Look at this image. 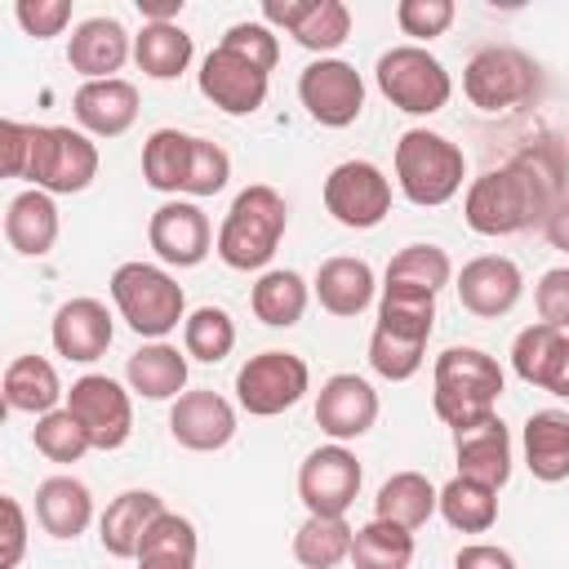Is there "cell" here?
Returning <instances> with one entry per match:
<instances>
[{
	"label": "cell",
	"mask_w": 569,
	"mask_h": 569,
	"mask_svg": "<svg viewBox=\"0 0 569 569\" xmlns=\"http://www.w3.org/2000/svg\"><path fill=\"white\" fill-rule=\"evenodd\" d=\"M565 147L560 142H533L502 169L480 173L467 187L462 218L480 236H516L551 213V204L565 196Z\"/></svg>",
	"instance_id": "cell-1"
},
{
	"label": "cell",
	"mask_w": 569,
	"mask_h": 569,
	"mask_svg": "<svg viewBox=\"0 0 569 569\" xmlns=\"http://www.w3.org/2000/svg\"><path fill=\"white\" fill-rule=\"evenodd\" d=\"M431 382H436L431 405H436L440 422H449L453 431L493 418V405L502 396V369L480 347H449V351H440Z\"/></svg>",
	"instance_id": "cell-2"
},
{
	"label": "cell",
	"mask_w": 569,
	"mask_h": 569,
	"mask_svg": "<svg viewBox=\"0 0 569 569\" xmlns=\"http://www.w3.org/2000/svg\"><path fill=\"white\" fill-rule=\"evenodd\" d=\"M284 227H289L284 196L267 182H253L231 200V209L218 227V258L236 271H258L271 262Z\"/></svg>",
	"instance_id": "cell-3"
},
{
	"label": "cell",
	"mask_w": 569,
	"mask_h": 569,
	"mask_svg": "<svg viewBox=\"0 0 569 569\" xmlns=\"http://www.w3.org/2000/svg\"><path fill=\"white\" fill-rule=\"evenodd\" d=\"M462 173H467V160L445 133H431V129H405L400 133V142H396V182H400L405 200L427 204V209L445 204V200L458 196Z\"/></svg>",
	"instance_id": "cell-4"
},
{
	"label": "cell",
	"mask_w": 569,
	"mask_h": 569,
	"mask_svg": "<svg viewBox=\"0 0 569 569\" xmlns=\"http://www.w3.org/2000/svg\"><path fill=\"white\" fill-rule=\"evenodd\" d=\"M111 298H116L120 316L129 320V329L142 338H156V342L164 333H173L187 311L182 284L164 267H151V262H120L111 271Z\"/></svg>",
	"instance_id": "cell-5"
},
{
	"label": "cell",
	"mask_w": 569,
	"mask_h": 569,
	"mask_svg": "<svg viewBox=\"0 0 569 569\" xmlns=\"http://www.w3.org/2000/svg\"><path fill=\"white\" fill-rule=\"evenodd\" d=\"M462 93L471 107L498 116V111H516L538 93V67L533 58H525L511 44H489L480 53H471V62L462 67Z\"/></svg>",
	"instance_id": "cell-6"
},
{
	"label": "cell",
	"mask_w": 569,
	"mask_h": 569,
	"mask_svg": "<svg viewBox=\"0 0 569 569\" xmlns=\"http://www.w3.org/2000/svg\"><path fill=\"white\" fill-rule=\"evenodd\" d=\"M378 89L387 93L391 107H400L409 116H436L449 102L453 80L445 71V62L436 53H427L422 44H396L378 58Z\"/></svg>",
	"instance_id": "cell-7"
},
{
	"label": "cell",
	"mask_w": 569,
	"mask_h": 569,
	"mask_svg": "<svg viewBox=\"0 0 569 569\" xmlns=\"http://www.w3.org/2000/svg\"><path fill=\"white\" fill-rule=\"evenodd\" d=\"M27 178L49 196L84 191L98 178V147L67 124H31Z\"/></svg>",
	"instance_id": "cell-8"
},
{
	"label": "cell",
	"mask_w": 569,
	"mask_h": 569,
	"mask_svg": "<svg viewBox=\"0 0 569 569\" xmlns=\"http://www.w3.org/2000/svg\"><path fill=\"white\" fill-rule=\"evenodd\" d=\"M311 373H307V360L293 356V351H258L240 365L236 373V396H240V409L253 413V418H276L284 409H293L307 391Z\"/></svg>",
	"instance_id": "cell-9"
},
{
	"label": "cell",
	"mask_w": 569,
	"mask_h": 569,
	"mask_svg": "<svg viewBox=\"0 0 569 569\" xmlns=\"http://www.w3.org/2000/svg\"><path fill=\"white\" fill-rule=\"evenodd\" d=\"M325 209L342 227H356V231L378 227L387 218V209H391V182L369 160H342L325 178Z\"/></svg>",
	"instance_id": "cell-10"
},
{
	"label": "cell",
	"mask_w": 569,
	"mask_h": 569,
	"mask_svg": "<svg viewBox=\"0 0 569 569\" xmlns=\"http://www.w3.org/2000/svg\"><path fill=\"white\" fill-rule=\"evenodd\" d=\"M298 98H302V107L311 111L316 124L347 129L360 116V107H365V80L342 58H316L298 76Z\"/></svg>",
	"instance_id": "cell-11"
},
{
	"label": "cell",
	"mask_w": 569,
	"mask_h": 569,
	"mask_svg": "<svg viewBox=\"0 0 569 569\" xmlns=\"http://www.w3.org/2000/svg\"><path fill=\"white\" fill-rule=\"evenodd\" d=\"M67 409L80 418V427L89 431L93 449H120L133 431V405L129 391L107 378V373H84L71 382L67 391Z\"/></svg>",
	"instance_id": "cell-12"
},
{
	"label": "cell",
	"mask_w": 569,
	"mask_h": 569,
	"mask_svg": "<svg viewBox=\"0 0 569 569\" xmlns=\"http://www.w3.org/2000/svg\"><path fill=\"white\" fill-rule=\"evenodd\" d=\"M360 493V462L347 445H320L298 467V498L311 516H347Z\"/></svg>",
	"instance_id": "cell-13"
},
{
	"label": "cell",
	"mask_w": 569,
	"mask_h": 569,
	"mask_svg": "<svg viewBox=\"0 0 569 569\" xmlns=\"http://www.w3.org/2000/svg\"><path fill=\"white\" fill-rule=\"evenodd\" d=\"M200 93L227 116H249L267 102V71L258 62H249L244 53L218 44L200 62Z\"/></svg>",
	"instance_id": "cell-14"
},
{
	"label": "cell",
	"mask_w": 569,
	"mask_h": 569,
	"mask_svg": "<svg viewBox=\"0 0 569 569\" xmlns=\"http://www.w3.org/2000/svg\"><path fill=\"white\" fill-rule=\"evenodd\" d=\"M262 18L311 53H329L351 36V9L342 0H262Z\"/></svg>",
	"instance_id": "cell-15"
},
{
	"label": "cell",
	"mask_w": 569,
	"mask_h": 569,
	"mask_svg": "<svg viewBox=\"0 0 569 569\" xmlns=\"http://www.w3.org/2000/svg\"><path fill=\"white\" fill-rule=\"evenodd\" d=\"M520 289H525V276L511 258L502 253H485V258H471L462 271H458V302L471 311V316H485V320H498L507 316L516 302H520Z\"/></svg>",
	"instance_id": "cell-16"
},
{
	"label": "cell",
	"mask_w": 569,
	"mask_h": 569,
	"mask_svg": "<svg viewBox=\"0 0 569 569\" xmlns=\"http://www.w3.org/2000/svg\"><path fill=\"white\" fill-rule=\"evenodd\" d=\"M373 418H378V391L360 373H333L316 396V422L325 436H333V445L365 436Z\"/></svg>",
	"instance_id": "cell-17"
},
{
	"label": "cell",
	"mask_w": 569,
	"mask_h": 569,
	"mask_svg": "<svg viewBox=\"0 0 569 569\" xmlns=\"http://www.w3.org/2000/svg\"><path fill=\"white\" fill-rule=\"evenodd\" d=\"M147 240H151V249L169 267H196V262H204L213 231H209V218L200 213V204H191V200H164L151 213Z\"/></svg>",
	"instance_id": "cell-18"
},
{
	"label": "cell",
	"mask_w": 569,
	"mask_h": 569,
	"mask_svg": "<svg viewBox=\"0 0 569 569\" xmlns=\"http://www.w3.org/2000/svg\"><path fill=\"white\" fill-rule=\"evenodd\" d=\"M511 365L529 387H542L569 400V333L565 329H551L542 320L520 329L511 347Z\"/></svg>",
	"instance_id": "cell-19"
},
{
	"label": "cell",
	"mask_w": 569,
	"mask_h": 569,
	"mask_svg": "<svg viewBox=\"0 0 569 569\" xmlns=\"http://www.w3.org/2000/svg\"><path fill=\"white\" fill-rule=\"evenodd\" d=\"M169 431L182 449L213 453L236 436V409L218 391H182L169 413Z\"/></svg>",
	"instance_id": "cell-20"
},
{
	"label": "cell",
	"mask_w": 569,
	"mask_h": 569,
	"mask_svg": "<svg viewBox=\"0 0 569 569\" xmlns=\"http://www.w3.org/2000/svg\"><path fill=\"white\" fill-rule=\"evenodd\" d=\"M111 333H116L111 311L98 298H71L53 316V347H58V356H67L76 365L98 360L111 347Z\"/></svg>",
	"instance_id": "cell-21"
},
{
	"label": "cell",
	"mask_w": 569,
	"mask_h": 569,
	"mask_svg": "<svg viewBox=\"0 0 569 569\" xmlns=\"http://www.w3.org/2000/svg\"><path fill=\"white\" fill-rule=\"evenodd\" d=\"M453 449H458V476L480 480L489 489H502L511 476V436L498 418H485L476 427L453 431Z\"/></svg>",
	"instance_id": "cell-22"
},
{
	"label": "cell",
	"mask_w": 569,
	"mask_h": 569,
	"mask_svg": "<svg viewBox=\"0 0 569 569\" xmlns=\"http://www.w3.org/2000/svg\"><path fill=\"white\" fill-rule=\"evenodd\" d=\"M76 120L98 138H120L138 120V89L120 76L111 80H84L71 98Z\"/></svg>",
	"instance_id": "cell-23"
},
{
	"label": "cell",
	"mask_w": 569,
	"mask_h": 569,
	"mask_svg": "<svg viewBox=\"0 0 569 569\" xmlns=\"http://www.w3.org/2000/svg\"><path fill=\"white\" fill-rule=\"evenodd\" d=\"M124 58H129V36L116 18H89L71 31L67 62L84 80H111V71H120Z\"/></svg>",
	"instance_id": "cell-24"
},
{
	"label": "cell",
	"mask_w": 569,
	"mask_h": 569,
	"mask_svg": "<svg viewBox=\"0 0 569 569\" xmlns=\"http://www.w3.org/2000/svg\"><path fill=\"white\" fill-rule=\"evenodd\" d=\"M4 240L27 253V258H44L58 240V204L49 191L31 187V191H18L9 200V213H4Z\"/></svg>",
	"instance_id": "cell-25"
},
{
	"label": "cell",
	"mask_w": 569,
	"mask_h": 569,
	"mask_svg": "<svg viewBox=\"0 0 569 569\" xmlns=\"http://www.w3.org/2000/svg\"><path fill=\"white\" fill-rule=\"evenodd\" d=\"M160 511H164V502H160L156 493H147V489H129V493H120V498L102 511V520H98L102 551H111L116 560L138 556L142 533L151 529V520H156Z\"/></svg>",
	"instance_id": "cell-26"
},
{
	"label": "cell",
	"mask_w": 569,
	"mask_h": 569,
	"mask_svg": "<svg viewBox=\"0 0 569 569\" xmlns=\"http://www.w3.org/2000/svg\"><path fill=\"white\" fill-rule=\"evenodd\" d=\"M316 298L329 316H360L373 302V267L365 258H329L316 271Z\"/></svg>",
	"instance_id": "cell-27"
},
{
	"label": "cell",
	"mask_w": 569,
	"mask_h": 569,
	"mask_svg": "<svg viewBox=\"0 0 569 569\" xmlns=\"http://www.w3.org/2000/svg\"><path fill=\"white\" fill-rule=\"evenodd\" d=\"M436 511H440V489L422 471H396L391 480H382V489L373 498V516L391 520L400 529H418Z\"/></svg>",
	"instance_id": "cell-28"
},
{
	"label": "cell",
	"mask_w": 569,
	"mask_h": 569,
	"mask_svg": "<svg viewBox=\"0 0 569 569\" xmlns=\"http://www.w3.org/2000/svg\"><path fill=\"white\" fill-rule=\"evenodd\" d=\"M525 467L547 485L569 476V413L565 409H538L525 422Z\"/></svg>",
	"instance_id": "cell-29"
},
{
	"label": "cell",
	"mask_w": 569,
	"mask_h": 569,
	"mask_svg": "<svg viewBox=\"0 0 569 569\" xmlns=\"http://www.w3.org/2000/svg\"><path fill=\"white\" fill-rule=\"evenodd\" d=\"M36 520L53 538H76L93 520V498L76 476H49L36 489Z\"/></svg>",
	"instance_id": "cell-30"
},
{
	"label": "cell",
	"mask_w": 569,
	"mask_h": 569,
	"mask_svg": "<svg viewBox=\"0 0 569 569\" xmlns=\"http://www.w3.org/2000/svg\"><path fill=\"white\" fill-rule=\"evenodd\" d=\"M124 378L147 400H173L187 387V356L178 347H169V342H147V347H138L129 356Z\"/></svg>",
	"instance_id": "cell-31"
},
{
	"label": "cell",
	"mask_w": 569,
	"mask_h": 569,
	"mask_svg": "<svg viewBox=\"0 0 569 569\" xmlns=\"http://www.w3.org/2000/svg\"><path fill=\"white\" fill-rule=\"evenodd\" d=\"M62 382L44 356H18L4 369V405L18 413H53Z\"/></svg>",
	"instance_id": "cell-32"
},
{
	"label": "cell",
	"mask_w": 569,
	"mask_h": 569,
	"mask_svg": "<svg viewBox=\"0 0 569 569\" xmlns=\"http://www.w3.org/2000/svg\"><path fill=\"white\" fill-rule=\"evenodd\" d=\"M133 62L151 80H178L191 62V36L178 22H142L133 36Z\"/></svg>",
	"instance_id": "cell-33"
},
{
	"label": "cell",
	"mask_w": 569,
	"mask_h": 569,
	"mask_svg": "<svg viewBox=\"0 0 569 569\" xmlns=\"http://www.w3.org/2000/svg\"><path fill=\"white\" fill-rule=\"evenodd\" d=\"M138 569H196V529L187 516L160 511L138 547Z\"/></svg>",
	"instance_id": "cell-34"
},
{
	"label": "cell",
	"mask_w": 569,
	"mask_h": 569,
	"mask_svg": "<svg viewBox=\"0 0 569 569\" xmlns=\"http://www.w3.org/2000/svg\"><path fill=\"white\" fill-rule=\"evenodd\" d=\"M191 133L178 129H156L142 147V178L156 191H187V173H191Z\"/></svg>",
	"instance_id": "cell-35"
},
{
	"label": "cell",
	"mask_w": 569,
	"mask_h": 569,
	"mask_svg": "<svg viewBox=\"0 0 569 569\" xmlns=\"http://www.w3.org/2000/svg\"><path fill=\"white\" fill-rule=\"evenodd\" d=\"M351 565L356 569H409L413 565V533L373 516L351 538Z\"/></svg>",
	"instance_id": "cell-36"
},
{
	"label": "cell",
	"mask_w": 569,
	"mask_h": 569,
	"mask_svg": "<svg viewBox=\"0 0 569 569\" xmlns=\"http://www.w3.org/2000/svg\"><path fill=\"white\" fill-rule=\"evenodd\" d=\"M356 529L342 516H307V525L293 533V556L302 569H333L338 560H351Z\"/></svg>",
	"instance_id": "cell-37"
},
{
	"label": "cell",
	"mask_w": 569,
	"mask_h": 569,
	"mask_svg": "<svg viewBox=\"0 0 569 569\" xmlns=\"http://www.w3.org/2000/svg\"><path fill=\"white\" fill-rule=\"evenodd\" d=\"M453 267L449 253L436 244H405L391 262H387V289H413V293H440L449 284Z\"/></svg>",
	"instance_id": "cell-38"
},
{
	"label": "cell",
	"mask_w": 569,
	"mask_h": 569,
	"mask_svg": "<svg viewBox=\"0 0 569 569\" xmlns=\"http://www.w3.org/2000/svg\"><path fill=\"white\" fill-rule=\"evenodd\" d=\"M440 516L462 533H485L498 520V489L467 480V476H453L440 489Z\"/></svg>",
	"instance_id": "cell-39"
},
{
	"label": "cell",
	"mask_w": 569,
	"mask_h": 569,
	"mask_svg": "<svg viewBox=\"0 0 569 569\" xmlns=\"http://www.w3.org/2000/svg\"><path fill=\"white\" fill-rule=\"evenodd\" d=\"M307 311V284L298 271H262V280L253 284V316L271 329H289L298 325Z\"/></svg>",
	"instance_id": "cell-40"
},
{
	"label": "cell",
	"mask_w": 569,
	"mask_h": 569,
	"mask_svg": "<svg viewBox=\"0 0 569 569\" xmlns=\"http://www.w3.org/2000/svg\"><path fill=\"white\" fill-rule=\"evenodd\" d=\"M182 347L187 356L204 360V365H218L231 356L236 347V325L222 307H196L187 320H182Z\"/></svg>",
	"instance_id": "cell-41"
},
{
	"label": "cell",
	"mask_w": 569,
	"mask_h": 569,
	"mask_svg": "<svg viewBox=\"0 0 569 569\" xmlns=\"http://www.w3.org/2000/svg\"><path fill=\"white\" fill-rule=\"evenodd\" d=\"M31 440H36V449H40L49 462H80V458L93 449L89 431L80 427V418H76L71 409H53V413H40V418H36V431H31Z\"/></svg>",
	"instance_id": "cell-42"
},
{
	"label": "cell",
	"mask_w": 569,
	"mask_h": 569,
	"mask_svg": "<svg viewBox=\"0 0 569 569\" xmlns=\"http://www.w3.org/2000/svg\"><path fill=\"white\" fill-rule=\"evenodd\" d=\"M422 351H427V342L373 325V338H369V365H373V373H382L391 382H405V378H413L422 369Z\"/></svg>",
	"instance_id": "cell-43"
},
{
	"label": "cell",
	"mask_w": 569,
	"mask_h": 569,
	"mask_svg": "<svg viewBox=\"0 0 569 569\" xmlns=\"http://www.w3.org/2000/svg\"><path fill=\"white\" fill-rule=\"evenodd\" d=\"M231 178V160L218 142L196 138L191 142V173H187V196H218Z\"/></svg>",
	"instance_id": "cell-44"
},
{
	"label": "cell",
	"mask_w": 569,
	"mask_h": 569,
	"mask_svg": "<svg viewBox=\"0 0 569 569\" xmlns=\"http://www.w3.org/2000/svg\"><path fill=\"white\" fill-rule=\"evenodd\" d=\"M453 0H400L396 4V22L405 36L413 40H431V36H445L449 22H453Z\"/></svg>",
	"instance_id": "cell-45"
},
{
	"label": "cell",
	"mask_w": 569,
	"mask_h": 569,
	"mask_svg": "<svg viewBox=\"0 0 569 569\" xmlns=\"http://www.w3.org/2000/svg\"><path fill=\"white\" fill-rule=\"evenodd\" d=\"M222 44H227V49H236V53H244V58H249V62H258L262 71H271V67H276V58H280V44H276L271 27H262V22H236V27H227Z\"/></svg>",
	"instance_id": "cell-46"
},
{
	"label": "cell",
	"mask_w": 569,
	"mask_h": 569,
	"mask_svg": "<svg viewBox=\"0 0 569 569\" xmlns=\"http://www.w3.org/2000/svg\"><path fill=\"white\" fill-rule=\"evenodd\" d=\"M533 302H538L542 325L569 333V267H551V271H542L538 289H533Z\"/></svg>",
	"instance_id": "cell-47"
},
{
	"label": "cell",
	"mask_w": 569,
	"mask_h": 569,
	"mask_svg": "<svg viewBox=\"0 0 569 569\" xmlns=\"http://www.w3.org/2000/svg\"><path fill=\"white\" fill-rule=\"evenodd\" d=\"M13 18L22 22L27 36L49 40V36H58V31L71 22V4H67V0H18Z\"/></svg>",
	"instance_id": "cell-48"
},
{
	"label": "cell",
	"mask_w": 569,
	"mask_h": 569,
	"mask_svg": "<svg viewBox=\"0 0 569 569\" xmlns=\"http://www.w3.org/2000/svg\"><path fill=\"white\" fill-rule=\"evenodd\" d=\"M0 160L9 178H27L31 164V124L22 120H0Z\"/></svg>",
	"instance_id": "cell-49"
},
{
	"label": "cell",
	"mask_w": 569,
	"mask_h": 569,
	"mask_svg": "<svg viewBox=\"0 0 569 569\" xmlns=\"http://www.w3.org/2000/svg\"><path fill=\"white\" fill-rule=\"evenodd\" d=\"M4 511V547H0V569H18L22 547H27V516L18 507V498H0Z\"/></svg>",
	"instance_id": "cell-50"
},
{
	"label": "cell",
	"mask_w": 569,
	"mask_h": 569,
	"mask_svg": "<svg viewBox=\"0 0 569 569\" xmlns=\"http://www.w3.org/2000/svg\"><path fill=\"white\" fill-rule=\"evenodd\" d=\"M453 569H516V560H511V551H502L493 542H471L458 551Z\"/></svg>",
	"instance_id": "cell-51"
},
{
	"label": "cell",
	"mask_w": 569,
	"mask_h": 569,
	"mask_svg": "<svg viewBox=\"0 0 569 569\" xmlns=\"http://www.w3.org/2000/svg\"><path fill=\"white\" fill-rule=\"evenodd\" d=\"M542 236L551 240V249L569 253V196H560V200L551 204V213L542 218Z\"/></svg>",
	"instance_id": "cell-52"
},
{
	"label": "cell",
	"mask_w": 569,
	"mask_h": 569,
	"mask_svg": "<svg viewBox=\"0 0 569 569\" xmlns=\"http://www.w3.org/2000/svg\"><path fill=\"white\" fill-rule=\"evenodd\" d=\"M138 9L147 22H173L182 13V0H138Z\"/></svg>",
	"instance_id": "cell-53"
}]
</instances>
